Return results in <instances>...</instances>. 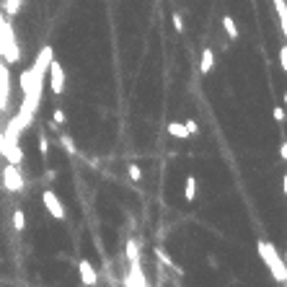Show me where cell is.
<instances>
[{
    "label": "cell",
    "instance_id": "cell-28",
    "mask_svg": "<svg viewBox=\"0 0 287 287\" xmlns=\"http://www.w3.org/2000/svg\"><path fill=\"white\" fill-rule=\"evenodd\" d=\"M279 156L287 161V142H282V148H279Z\"/></svg>",
    "mask_w": 287,
    "mask_h": 287
},
{
    "label": "cell",
    "instance_id": "cell-32",
    "mask_svg": "<svg viewBox=\"0 0 287 287\" xmlns=\"http://www.w3.org/2000/svg\"><path fill=\"white\" fill-rule=\"evenodd\" d=\"M284 3H287V0H284Z\"/></svg>",
    "mask_w": 287,
    "mask_h": 287
},
{
    "label": "cell",
    "instance_id": "cell-20",
    "mask_svg": "<svg viewBox=\"0 0 287 287\" xmlns=\"http://www.w3.org/2000/svg\"><path fill=\"white\" fill-rule=\"evenodd\" d=\"M6 16H3V11H0V52H3V39H6Z\"/></svg>",
    "mask_w": 287,
    "mask_h": 287
},
{
    "label": "cell",
    "instance_id": "cell-17",
    "mask_svg": "<svg viewBox=\"0 0 287 287\" xmlns=\"http://www.w3.org/2000/svg\"><path fill=\"white\" fill-rule=\"evenodd\" d=\"M13 228L16 230H24L26 228V217H24V212H21V210L13 212Z\"/></svg>",
    "mask_w": 287,
    "mask_h": 287
},
{
    "label": "cell",
    "instance_id": "cell-31",
    "mask_svg": "<svg viewBox=\"0 0 287 287\" xmlns=\"http://www.w3.org/2000/svg\"><path fill=\"white\" fill-rule=\"evenodd\" d=\"M284 106H287V93H284Z\"/></svg>",
    "mask_w": 287,
    "mask_h": 287
},
{
    "label": "cell",
    "instance_id": "cell-8",
    "mask_svg": "<svg viewBox=\"0 0 287 287\" xmlns=\"http://www.w3.org/2000/svg\"><path fill=\"white\" fill-rule=\"evenodd\" d=\"M8 99H11V80H8V70L6 65L0 62V112L8 106Z\"/></svg>",
    "mask_w": 287,
    "mask_h": 287
},
{
    "label": "cell",
    "instance_id": "cell-19",
    "mask_svg": "<svg viewBox=\"0 0 287 287\" xmlns=\"http://www.w3.org/2000/svg\"><path fill=\"white\" fill-rule=\"evenodd\" d=\"M127 171H129V179H132V181H140V179H142V171H140V166H135V163H132Z\"/></svg>",
    "mask_w": 287,
    "mask_h": 287
},
{
    "label": "cell",
    "instance_id": "cell-2",
    "mask_svg": "<svg viewBox=\"0 0 287 287\" xmlns=\"http://www.w3.org/2000/svg\"><path fill=\"white\" fill-rule=\"evenodd\" d=\"M259 256L267 264V269L272 272V277L277 282H287V261L277 254V249L269 244V241H259Z\"/></svg>",
    "mask_w": 287,
    "mask_h": 287
},
{
    "label": "cell",
    "instance_id": "cell-18",
    "mask_svg": "<svg viewBox=\"0 0 287 287\" xmlns=\"http://www.w3.org/2000/svg\"><path fill=\"white\" fill-rule=\"evenodd\" d=\"M18 8H21V0H6V13L8 16H16Z\"/></svg>",
    "mask_w": 287,
    "mask_h": 287
},
{
    "label": "cell",
    "instance_id": "cell-29",
    "mask_svg": "<svg viewBox=\"0 0 287 287\" xmlns=\"http://www.w3.org/2000/svg\"><path fill=\"white\" fill-rule=\"evenodd\" d=\"M282 189H284V197H287V171H284V179H282Z\"/></svg>",
    "mask_w": 287,
    "mask_h": 287
},
{
    "label": "cell",
    "instance_id": "cell-30",
    "mask_svg": "<svg viewBox=\"0 0 287 287\" xmlns=\"http://www.w3.org/2000/svg\"><path fill=\"white\" fill-rule=\"evenodd\" d=\"M0 153H3V132H0Z\"/></svg>",
    "mask_w": 287,
    "mask_h": 287
},
{
    "label": "cell",
    "instance_id": "cell-4",
    "mask_svg": "<svg viewBox=\"0 0 287 287\" xmlns=\"http://www.w3.org/2000/svg\"><path fill=\"white\" fill-rule=\"evenodd\" d=\"M3 186L8 192H21V189H24V176H21V171H18L16 163H8L6 166V171H3Z\"/></svg>",
    "mask_w": 287,
    "mask_h": 287
},
{
    "label": "cell",
    "instance_id": "cell-26",
    "mask_svg": "<svg viewBox=\"0 0 287 287\" xmlns=\"http://www.w3.org/2000/svg\"><path fill=\"white\" fill-rule=\"evenodd\" d=\"M52 117H55V122H57V124H62V122H65V112H62V109H55V114H52Z\"/></svg>",
    "mask_w": 287,
    "mask_h": 287
},
{
    "label": "cell",
    "instance_id": "cell-11",
    "mask_svg": "<svg viewBox=\"0 0 287 287\" xmlns=\"http://www.w3.org/2000/svg\"><path fill=\"white\" fill-rule=\"evenodd\" d=\"M212 65H215V55H212V50H202V62H200V70L207 75V73H212Z\"/></svg>",
    "mask_w": 287,
    "mask_h": 287
},
{
    "label": "cell",
    "instance_id": "cell-14",
    "mask_svg": "<svg viewBox=\"0 0 287 287\" xmlns=\"http://www.w3.org/2000/svg\"><path fill=\"white\" fill-rule=\"evenodd\" d=\"M184 197L192 202V200H197V179L194 176H189L186 179V186H184Z\"/></svg>",
    "mask_w": 287,
    "mask_h": 287
},
{
    "label": "cell",
    "instance_id": "cell-3",
    "mask_svg": "<svg viewBox=\"0 0 287 287\" xmlns=\"http://www.w3.org/2000/svg\"><path fill=\"white\" fill-rule=\"evenodd\" d=\"M0 57L6 60V65H16L21 60V52H18V44H16V34H13V26L6 24V39H3V52Z\"/></svg>",
    "mask_w": 287,
    "mask_h": 287
},
{
    "label": "cell",
    "instance_id": "cell-15",
    "mask_svg": "<svg viewBox=\"0 0 287 287\" xmlns=\"http://www.w3.org/2000/svg\"><path fill=\"white\" fill-rule=\"evenodd\" d=\"M223 29H225V34H228L230 39H238V26H235V21H233L230 16L223 18Z\"/></svg>",
    "mask_w": 287,
    "mask_h": 287
},
{
    "label": "cell",
    "instance_id": "cell-16",
    "mask_svg": "<svg viewBox=\"0 0 287 287\" xmlns=\"http://www.w3.org/2000/svg\"><path fill=\"white\" fill-rule=\"evenodd\" d=\"M156 256L161 259V264H166V267H171V269H176V272H179V274H181V269H179V267H176V261H173V259H171V256H168V254H166L163 249H156Z\"/></svg>",
    "mask_w": 287,
    "mask_h": 287
},
{
    "label": "cell",
    "instance_id": "cell-12",
    "mask_svg": "<svg viewBox=\"0 0 287 287\" xmlns=\"http://www.w3.org/2000/svg\"><path fill=\"white\" fill-rule=\"evenodd\" d=\"M168 132H171V137H176V140H186L189 137V132H186V127L181 122H171L168 124Z\"/></svg>",
    "mask_w": 287,
    "mask_h": 287
},
{
    "label": "cell",
    "instance_id": "cell-21",
    "mask_svg": "<svg viewBox=\"0 0 287 287\" xmlns=\"http://www.w3.org/2000/svg\"><path fill=\"white\" fill-rule=\"evenodd\" d=\"M184 127H186L189 135H197V132H200V124H197L194 119H186V122H184Z\"/></svg>",
    "mask_w": 287,
    "mask_h": 287
},
{
    "label": "cell",
    "instance_id": "cell-22",
    "mask_svg": "<svg viewBox=\"0 0 287 287\" xmlns=\"http://www.w3.org/2000/svg\"><path fill=\"white\" fill-rule=\"evenodd\" d=\"M60 142H62V148L68 150V153H75V145H73V140H70L68 135H62V137H60Z\"/></svg>",
    "mask_w": 287,
    "mask_h": 287
},
{
    "label": "cell",
    "instance_id": "cell-23",
    "mask_svg": "<svg viewBox=\"0 0 287 287\" xmlns=\"http://www.w3.org/2000/svg\"><path fill=\"white\" fill-rule=\"evenodd\" d=\"M279 62H282V70L287 73V44H284V47L279 50Z\"/></svg>",
    "mask_w": 287,
    "mask_h": 287
},
{
    "label": "cell",
    "instance_id": "cell-13",
    "mask_svg": "<svg viewBox=\"0 0 287 287\" xmlns=\"http://www.w3.org/2000/svg\"><path fill=\"white\" fill-rule=\"evenodd\" d=\"M124 254H127V259H129V261L140 259V244H137L135 238H129V241H127V246H124Z\"/></svg>",
    "mask_w": 287,
    "mask_h": 287
},
{
    "label": "cell",
    "instance_id": "cell-6",
    "mask_svg": "<svg viewBox=\"0 0 287 287\" xmlns=\"http://www.w3.org/2000/svg\"><path fill=\"white\" fill-rule=\"evenodd\" d=\"M50 88H52V93H62V88H65V70H62V65L60 62H55V57H52V62H50Z\"/></svg>",
    "mask_w": 287,
    "mask_h": 287
},
{
    "label": "cell",
    "instance_id": "cell-7",
    "mask_svg": "<svg viewBox=\"0 0 287 287\" xmlns=\"http://www.w3.org/2000/svg\"><path fill=\"white\" fill-rule=\"evenodd\" d=\"M124 284H127V287H145V284H148V279H145V274H142V267H140V259L129 261V274H127Z\"/></svg>",
    "mask_w": 287,
    "mask_h": 287
},
{
    "label": "cell",
    "instance_id": "cell-24",
    "mask_svg": "<svg viewBox=\"0 0 287 287\" xmlns=\"http://www.w3.org/2000/svg\"><path fill=\"white\" fill-rule=\"evenodd\" d=\"M171 18H173V26H176V31H184V21H181V16H179V13H173Z\"/></svg>",
    "mask_w": 287,
    "mask_h": 287
},
{
    "label": "cell",
    "instance_id": "cell-25",
    "mask_svg": "<svg viewBox=\"0 0 287 287\" xmlns=\"http://www.w3.org/2000/svg\"><path fill=\"white\" fill-rule=\"evenodd\" d=\"M39 150L44 153V156H47V150H50V142H47V137H44V135L39 137Z\"/></svg>",
    "mask_w": 287,
    "mask_h": 287
},
{
    "label": "cell",
    "instance_id": "cell-10",
    "mask_svg": "<svg viewBox=\"0 0 287 287\" xmlns=\"http://www.w3.org/2000/svg\"><path fill=\"white\" fill-rule=\"evenodd\" d=\"M0 156H6V161L8 163H21L24 161V150H21V145L18 142H3V153H0Z\"/></svg>",
    "mask_w": 287,
    "mask_h": 287
},
{
    "label": "cell",
    "instance_id": "cell-1",
    "mask_svg": "<svg viewBox=\"0 0 287 287\" xmlns=\"http://www.w3.org/2000/svg\"><path fill=\"white\" fill-rule=\"evenodd\" d=\"M52 57H55V50H52V47H44V50L36 55V60H34L31 68L21 73V91H24V104H21L16 119H18V124L24 127V129L34 122V114H36L39 101H41L44 75H47V68H50Z\"/></svg>",
    "mask_w": 287,
    "mask_h": 287
},
{
    "label": "cell",
    "instance_id": "cell-27",
    "mask_svg": "<svg viewBox=\"0 0 287 287\" xmlns=\"http://www.w3.org/2000/svg\"><path fill=\"white\" fill-rule=\"evenodd\" d=\"M274 119H277V122H284V109L274 106Z\"/></svg>",
    "mask_w": 287,
    "mask_h": 287
},
{
    "label": "cell",
    "instance_id": "cell-5",
    "mask_svg": "<svg viewBox=\"0 0 287 287\" xmlns=\"http://www.w3.org/2000/svg\"><path fill=\"white\" fill-rule=\"evenodd\" d=\"M41 202H44V207H47V212H50L55 220H62V217H65V207H62L60 197H57L52 189H44V192H41Z\"/></svg>",
    "mask_w": 287,
    "mask_h": 287
},
{
    "label": "cell",
    "instance_id": "cell-9",
    "mask_svg": "<svg viewBox=\"0 0 287 287\" xmlns=\"http://www.w3.org/2000/svg\"><path fill=\"white\" fill-rule=\"evenodd\" d=\"M78 269H80V282H83V284H96V282H99V274H96L93 264L88 261V259H80Z\"/></svg>",
    "mask_w": 287,
    "mask_h": 287
}]
</instances>
